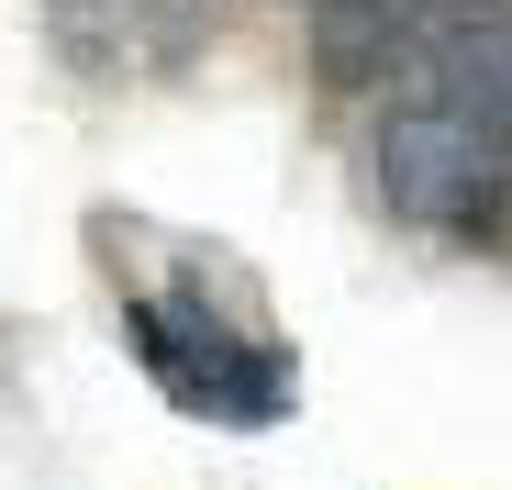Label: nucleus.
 <instances>
[{
  "instance_id": "obj_1",
  "label": "nucleus",
  "mask_w": 512,
  "mask_h": 490,
  "mask_svg": "<svg viewBox=\"0 0 512 490\" xmlns=\"http://www.w3.org/2000/svg\"><path fill=\"white\" fill-rule=\"evenodd\" d=\"M379 190H390V212H412V223L479 234L490 201L512 190V145H501L490 123H468L457 101L412 90V101H390V123H379Z\"/></svg>"
},
{
  "instance_id": "obj_2",
  "label": "nucleus",
  "mask_w": 512,
  "mask_h": 490,
  "mask_svg": "<svg viewBox=\"0 0 512 490\" xmlns=\"http://www.w3.org/2000/svg\"><path fill=\"white\" fill-rule=\"evenodd\" d=\"M123 335L145 346V368L167 379L179 413H212V424H279L290 413V357L279 346H245L223 323H179L167 301H123Z\"/></svg>"
},
{
  "instance_id": "obj_3",
  "label": "nucleus",
  "mask_w": 512,
  "mask_h": 490,
  "mask_svg": "<svg viewBox=\"0 0 512 490\" xmlns=\"http://www.w3.org/2000/svg\"><path fill=\"white\" fill-rule=\"evenodd\" d=\"M401 12V78L457 101L512 145V0H390Z\"/></svg>"
},
{
  "instance_id": "obj_4",
  "label": "nucleus",
  "mask_w": 512,
  "mask_h": 490,
  "mask_svg": "<svg viewBox=\"0 0 512 490\" xmlns=\"http://www.w3.org/2000/svg\"><path fill=\"white\" fill-rule=\"evenodd\" d=\"M312 56H323L334 90L390 78L401 67V12H390V0H312Z\"/></svg>"
}]
</instances>
